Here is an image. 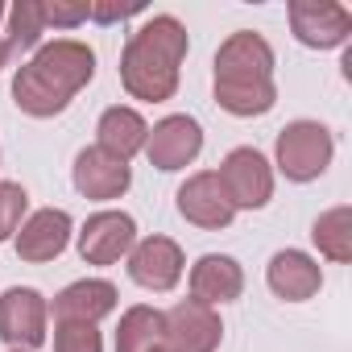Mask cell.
Wrapping results in <instances>:
<instances>
[{"instance_id":"6da1fadb","label":"cell","mask_w":352,"mask_h":352,"mask_svg":"<svg viewBox=\"0 0 352 352\" xmlns=\"http://www.w3.org/2000/svg\"><path fill=\"white\" fill-rule=\"evenodd\" d=\"M96 75V50L79 38H58L42 46L13 79V100L25 116H58L67 104L91 83Z\"/></svg>"},{"instance_id":"7a4b0ae2","label":"cell","mask_w":352,"mask_h":352,"mask_svg":"<svg viewBox=\"0 0 352 352\" xmlns=\"http://www.w3.org/2000/svg\"><path fill=\"white\" fill-rule=\"evenodd\" d=\"M187 30L179 17H149L120 54V83L133 100L145 104H162L174 100L179 91V75H183V58H187Z\"/></svg>"},{"instance_id":"3957f363","label":"cell","mask_w":352,"mask_h":352,"mask_svg":"<svg viewBox=\"0 0 352 352\" xmlns=\"http://www.w3.org/2000/svg\"><path fill=\"white\" fill-rule=\"evenodd\" d=\"M216 104L232 116H265L278 104L274 83V46L253 34L236 30L216 50Z\"/></svg>"},{"instance_id":"277c9868","label":"cell","mask_w":352,"mask_h":352,"mask_svg":"<svg viewBox=\"0 0 352 352\" xmlns=\"http://www.w3.org/2000/svg\"><path fill=\"white\" fill-rule=\"evenodd\" d=\"M331 153H336V141H331L327 124H319V120H290L274 145V162L290 183H315L331 166Z\"/></svg>"},{"instance_id":"5b68a950","label":"cell","mask_w":352,"mask_h":352,"mask_svg":"<svg viewBox=\"0 0 352 352\" xmlns=\"http://www.w3.org/2000/svg\"><path fill=\"white\" fill-rule=\"evenodd\" d=\"M216 179H220V187H224V195H228V204L236 212H257V208H265L274 199V166L253 145L232 149L220 162Z\"/></svg>"},{"instance_id":"8992f818","label":"cell","mask_w":352,"mask_h":352,"mask_svg":"<svg viewBox=\"0 0 352 352\" xmlns=\"http://www.w3.org/2000/svg\"><path fill=\"white\" fill-rule=\"evenodd\" d=\"M46 319H50V302L42 298V290L34 286H9L0 294V340L9 348L34 352L46 344Z\"/></svg>"},{"instance_id":"52a82bcc","label":"cell","mask_w":352,"mask_h":352,"mask_svg":"<svg viewBox=\"0 0 352 352\" xmlns=\"http://www.w3.org/2000/svg\"><path fill=\"white\" fill-rule=\"evenodd\" d=\"M166 315V336L162 344L170 352H216L220 340H224V323L216 315V307L208 302H195V298H183L174 302Z\"/></svg>"},{"instance_id":"ba28073f","label":"cell","mask_w":352,"mask_h":352,"mask_svg":"<svg viewBox=\"0 0 352 352\" xmlns=\"http://www.w3.org/2000/svg\"><path fill=\"white\" fill-rule=\"evenodd\" d=\"M199 149H204V129H199V120L187 116V112H174V116L157 120V124L149 129V137H145V157H149V166H153V170H166V174L191 166V162L199 157Z\"/></svg>"},{"instance_id":"9c48e42d","label":"cell","mask_w":352,"mask_h":352,"mask_svg":"<svg viewBox=\"0 0 352 352\" xmlns=\"http://www.w3.org/2000/svg\"><path fill=\"white\" fill-rule=\"evenodd\" d=\"M290 30L311 50H336L352 34V13L336 0H294L290 5Z\"/></svg>"},{"instance_id":"30bf717a","label":"cell","mask_w":352,"mask_h":352,"mask_svg":"<svg viewBox=\"0 0 352 352\" xmlns=\"http://www.w3.org/2000/svg\"><path fill=\"white\" fill-rule=\"evenodd\" d=\"M137 245V220L129 212H96L79 232V257L87 265H116Z\"/></svg>"},{"instance_id":"8fae6325","label":"cell","mask_w":352,"mask_h":352,"mask_svg":"<svg viewBox=\"0 0 352 352\" xmlns=\"http://www.w3.org/2000/svg\"><path fill=\"white\" fill-rule=\"evenodd\" d=\"M183 249L174 245L170 236H145L129 249V278L141 286V290H174L183 278Z\"/></svg>"},{"instance_id":"7c38bea8","label":"cell","mask_w":352,"mask_h":352,"mask_svg":"<svg viewBox=\"0 0 352 352\" xmlns=\"http://www.w3.org/2000/svg\"><path fill=\"white\" fill-rule=\"evenodd\" d=\"M179 216L187 224H195V228H208V232L232 224L236 208L228 204V195H224V187L216 179V170H199V174H191V179L179 187Z\"/></svg>"},{"instance_id":"4fadbf2b","label":"cell","mask_w":352,"mask_h":352,"mask_svg":"<svg viewBox=\"0 0 352 352\" xmlns=\"http://www.w3.org/2000/svg\"><path fill=\"white\" fill-rule=\"evenodd\" d=\"M71 232H75V224H71V216H67L63 208H42V212H34V216L17 228L13 249H17L21 261L42 265V261H54V257L71 245Z\"/></svg>"},{"instance_id":"5bb4252c","label":"cell","mask_w":352,"mask_h":352,"mask_svg":"<svg viewBox=\"0 0 352 352\" xmlns=\"http://www.w3.org/2000/svg\"><path fill=\"white\" fill-rule=\"evenodd\" d=\"M71 179H75V191L83 199H100L104 204V199H120L129 191L133 170H129V162L104 153L100 145H87L75 157V174H71Z\"/></svg>"},{"instance_id":"9a60e30c","label":"cell","mask_w":352,"mask_h":352,"mask_svg":"<svg viewBox=\"0 0 352 352\" xmlns=\"http://www.w3.org/2000/svg\"><path fill=\"white\" fill-rule=\"evenodd\" d=\"M265 282L278 298L286 302H307L323 290V270L311 253L302 249H278L270 257V270H265Z\"/></svg>"},{"instance_id":"2e32d148","label":"cell","mask_w":352,"mask_h":352,"mask_svg":"<svg viewBox=\"0 0 352 352\" xmlns=\"http://www.w3.org/2000/svg\"><path fill=\"white\" fill-rule=\"evenodd\" d=\"M50 311L54 323H100L104 315L116 311V286L108 278H79L54 294Z\"/></svg>"},{"instance_id":"e0dca14e","label":"cell","mask_w":352,"mask_h":352,"mask_svg":"<svg viewBox=\"0 0 352 352\" xmlns=\"http://www.w3.org/2000/svg\"><path fill=\"white\" fill-rule=\"evenodd\" d=\"M245 294V270L236 257L228 253H204L191 265V298L220 307V302H236Z\"/></svg>"},{"instance_id":"ac0fdd59","label":"cell","mask_w":352,"mask_h":352,"mask_svg":"<svg viewBox=\"0 0 352 352\" xmlns=\"http://www.w3.org/2000/svg\"><path fill=\"white\" fill-rule=\"evenodd\" d=\"M145 137H149V124H145V116L137 112V108H108L104 116H100V124H96V145L104 149V153H112V157H120V162H129L133 153H141L145 149Z\"/></svg>"},{"instance_id":"d6986e66","label":"cell","mask_w":352,"mask_h":352,"mask_svg":"<svg viewBox=\"0 0 352 352\" xmlns=\"http://www.w3.org/2000/svg\"><path fill=\"white\" fill-rule=\"evenodd\" d=\"M162 336H166V315L157 307H129L120 315V327H116V352H153L162 348Z\"/></svg>"},{"instance_id":"ffe728a7","label":"cell","mask_w":352,"mask_h":352,"mask_svg":"<svg viewBox=\"0 0 352 352\" xmlns=\"http://www.w3.org/2000/svg\"><path fill=\"white\" fill-rule=\"evenodd\" d=\"M311 241L319 245V253L327 261H352V208L340 204V208H327L315 228H311Z\"/></svg>"},{"instance_id":"44dd1931","label":"cell","mask_w":352,"mask_h":352,"mask_svg":"<svg viewBox=\"0 0 352 352\" xmlns=\"http://www.w3.org/2000/svg\"><path fill=\"white\" fill-rule=\"evenodd\" d=\"M46 34V17H42V0H17L9 9V50H34Z\"/></svg>"},{"instance_id":"7402d4cb","label":"cell","mask_w":352,"mask_h":352,"mask_svg":"<svg viewBox=\"0 0 352 352\" xmlns=\"http://www.w3.org/2000/svg\"><path fill=\"white\" fill-rule=\"evenodd\" d=\"M30 212V195L21 183H0V241H13L17 228L25 224Z\"/></svg>"},{"instance_id":"603a6c76","label":"cell","mask_w":352,"mask_h":352,"mask_svg":"<svg viewBox=\"0 0 352 352\" xmlns=\"http://www.w3.org/2000/svg\"><path fill=\"white\" fill-rule=\"evenodd\" d=\"M54 352H104L96 323H54Z\"/></svg>"},{"instance_id":"cb8c5ba5","label":"cell","mask_w":352,"mask_h":352,"mask_svg":"<svg viewBox=\"0 0 352 352\" xmlns=\"http://www.w3.org/2000/svg\"><path fill=\"white\" fill-rule=\"evenodd\" d=\"M42 17L54 30H75L91 17V5H83V0H42Z\"/></svg>"},{"instance_id":"d4e9b609","label":"cell","mask_w":352,"mask_h":352,"mask_svg":"<svg viewBox=\"0 0 352 352\" xmlns=\"http://www.w3.org/2000/svg\"><path fill=\"white\" fill-rule=\"evenodd\" d=\"M133 13H141L137 0H133V5H91V21H100V25L124 21V17H133Z\"/></svg>"},{"instance_id":"484cf974","label":"cell","mask_w":352,"mask_h":352,"mask_svg":"<svg viewBox=\"0 0 352 352\" xmlns=\"http://www.w3.org/2000/svg\"><path fill=\"white\" fill-rule=\"evenodd\" d=\"M0 17H5V5H0ZM9 42H5V30H0V71H5V63H9Z\"/></svg>"},{"instance_id":"4316f807","label":"cell","mask_w":352,"mask_h":352,"mask_svg":"<svg viewBox=\"0 0 352 352\" xmlns=\"http://www.w3.org/2000/svg\"><path fill=\"white\" fill-rule=\"evenodd\" d=\"M153 352H170V348H166V344H162V348H153Z\"/></svg>"},{"instance_id":"83f0119b","label":"cell","mask_w":352,"mask_h":352,"mask_svg":"<svg viewBox=\"0 0 352 352\" xmlns=\"http://www.w3.org/2000/svg\"><path fill=\"white\" fill-rule=\"evenodd\" d=\"M9 352H21V348H9Z\"/></svg>"}]
</instances>
